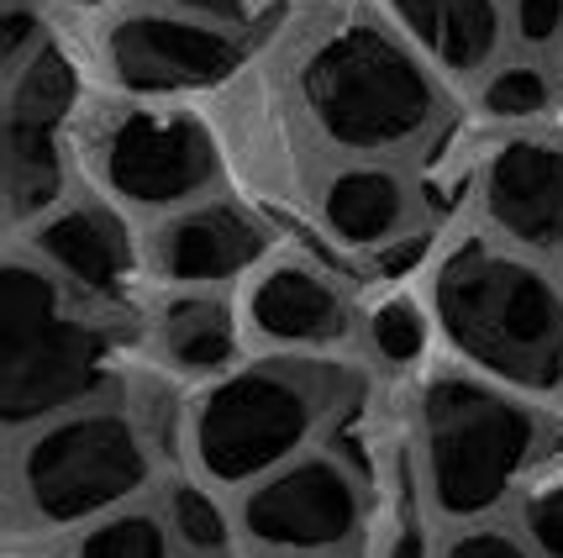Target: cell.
Instances as JSON below:
<instances>
[{"mask_svg":"<svg viewBox=\"0 0 563 558\" xmlns=\"http://www.w3.org/2000/svg\"><path fill=\"white\" fill-rule=\"evenodd\" d=\"M111 374V353L90 321L64 300L48 264H5V369L0 416L5 427H32L85 406Z\"/></svg>","mask_w":563,"mask_h":558,"instance_id":"277c9868","label":"cell"},{"mask_svg":"<svg viewBox=\"0 0 563 558\" xmlns=\"http://www.w3.org/2000/svg\"><path fill=\"white\" fill-rule=\"evenodd\" d=\"M96 164L106 190L126 206L169 211L217 185V138L179 111H126L100 132Z\"/></svg>","mask_w":563,"mask_h":558,"instance_id":"52a82bcc","label":"cell"},{"mask_svg":"<svg viewBox=\"0 0 563 558\" xmlns=\"http://www.w3.org/2000/svg\"><path fill=\"white\" fill-rule=\"evenodd\" d=\"M479 195L500 238L532 248V253L563 248V143L511 138L506 147H495Z\"/></svg>","mask_w":563,"mask_h":558,"instance_id":"8fae6325","label":"cell"},{"mask_svg":"<svg viewBox=\"0 0 563 558\" xmlns=\"http://www.w3.org/2000/svg\"><path fill=\"white\" fill-rule=\"evenodd\" d=\"M32 248L53 274H64L85 295H117L132 280V264H137L126 221L111 206H96V200L58 206L53 217H43Z\"/></svg>","mask_w":563,"mask_h":558,"instance_id":"4fadbf2b","label":"cell"},{"mask_svg":"<svg viewBox=\"0 0 563 558\" xmlns=\"http://www.w3.org/2000/svg\"><path fill=\"white\" fill-rule=\"evenodd\" d=\"M279 558H327V554H279Z\"/></svg>","mask_w":563,"mask_h":558,"instance_id":"83f0119b","label":"cell"},{"mask_svg":"<svg viewBox=\"0 0 563 558\" xmlns=\"http://www.w3.org/2000/svg\"><path fill=\"white\" fill-rule=\"evenodd\" d=\"M43 48H48L43 17H37L32 6H22V0H11V6H5V74H22Z\"/></svg>","mask_w":563,"mask_h":558,"instance_id":"603a6c76","label":"cell"},{"mask_svg":"<svg viewBox=\"0 0 563 558\" xmlns=\"http://www.w3.org/2000/svg\"><path fill=\"white\" fill-rule=\"evenodd\" d=\"M542 416L506 385L474 374H438L421 395V459L432 506L448 522L495 511L521 469L538 459Z\"/></svg>","mask_w":563,"mask_h":558,"instance_id":"3957f363","label":"cell"},{"mask_svg":"<svg viewBox=\"0 0 563 558\" xmlns=\"http://www.w3.org/2000/svg\"><path fill=\"white\" fill-rule=\"evenodd\" d=\"M74 96H79V74L53 43L22 74H11V100H5V206H11V221L43 217L64 195L58 132L69 122Z\"/></svg>","mask_w":563,"mask_h":558,"instance_id":"9c48e42d","label":"cell"},{"mask_svg":"<svg viewBox=\"0 0 563 558\" xmlns=\"http://www.w3.org/2000/svg\"><path fill=\"white\" fill-rule=\"evenodd\" d=\"M321 217L332 227V238L347 248H390L395 232L411 217V195L400 185V174L379 164H353L332 174L321 195Z\"/></svg>","mask_w":563,"mask_h":558,"instance_id":"2e32d148","label":"cell"},{"mask_svg":"<svg viewBox=\"0 0 563 558\" xmlns=\"http://www.w3.org/2000/svg\"><path fill=\"white\" fill-rule=\"evenodd\" d=\"M169 6L196 11V17H221V22H227V17H238V11H243L247 0H169Z\"/></svg>","mask_w":563,"mask_h":558,"instance_id":"484cf974","label":"cell"},{"mask_svg":"<svg viewBox=\"0 0 563 558\" xmlns=\"http://www.w3.org/2000/svg\"><path fill=\"white\" fill-rule=\"evenodd\" d=\"M111 74L132 90H200L221 85L238 69V37L196 17H169V11H137L122 17L106 37Z\"/></svg>","mask_w":563,"mask_h":558,"instance_id":"30bf717a","label":"cell"},{"mask_svg":"<svg viewBox=\"0 0 563 558\" xmlns=\"http://www.w3.org/2000/svg\"><path fill=\"white\" fill-rule=\"evenodd\" d=\"M364 522V490L343 459H290L253 480L243 501V533L274 554H327L343 548Z\"/></svg>","mask_w":563,"mask_h":558,"instance_id":"ba28073f","label":"cell"},{"mask_svg":"<svg viewBox=\"0 0 563 558\" xmlns=\"http://www.w3.org/2000/svg\"><path fill=\"white\" fill-rule=\"evenodd\" d=\"M247 327L279 348H327L347 338L343 295L306 264H274L247 291Z\"/></svg>","mask_w":563,"mask_h":558,"instance_id":"5bb4252c","label":"cell"},{"mask_svg":"<svg viewBox=\"0 0 563 558\" xmlns=\"http://www.w3.org/2000/svg\"><path fill=\"white\" fill-rule=\"evenodd\" d=\"M74 558H169V533L147 511H122L79 537Z\"/></svg>","mask_w":563,"mask_h":558,"instance_id":"ac0fdd59","label":"cell"},{"mask_svg":"<svg viewBox=\"0 0 563 558\" xmlns=\"http://www.w3.org/2000/svg\"><path fill=\"white\" fill-rule=\"evenodd\" d=\"M521 527L542 558H563V469L521 501Z\"/></svg>","mask_w":563,"mask_h":558,"instance_id":"7402d4cb","label":"cell"},{"mask_svg":"<svg viewBox=\"0 0 563 558\" xmlns=\"http://www.w3.org/2000/svg\"><path fill=\"white\" fill-rule=\"evenodd\" d=\"M169 533L179 548H190V554H200V558H221L227 543H232L227 511H221L200 485H174L169 490Z\"/></svg>","mask_w":563,"mask_h":558,"instance_id":"d6986e66","label":"cell"},{"mask_svg":"<svg viewBox=\"0 0 563 558\" xmlns=\"http://www.w3.org/2000/svg\"><path fill=\"white\" fill-rule=\"evenodd\" d=\"M158 348L174 369L185 374H221L238 353V327L232 311L211 295H179L158 316Z\"/></svg>","mask_w":563,"mask_h":558,"instance_id":"e0dca14e","label":"cell"},{"mask_svg":"<svg viewBox=\"0 0 563 558\" xmlns=\"http://www.w3.org/2000/svg\"><path fill=\"white\" fill-rule=\"evenodd\" d=\"M269 248V232L258 221L238 211V206H190L158 232L153 243V264L169 285H217V280H238L253 269Z\"/></svg>","mask_w":563,"mask_h":558,"instance_id":"7c38bea8","label":"cell"},{"mask_svg":"<svg viewBox=\"0 0 563 558\" xmlns=\"http://www.w3.org/2000/svg\"><path fill=\"white\" fill-rule=\"evenodd\" d=\"M559 69H563V48H559Z\"/></svg>","mask_w":563,"mask_h":558,"instance_id":"f546056e","label":"cell"},{"mask_svg":"<svg viewBox=\"0 0 563 558\" xmlns=\"http://www.w3.org/2000/svg\"><path fill=\"white\" fill-rule=\"evenodd\" d=\"M300 100L338 147L390 153L427 138L442 117L438 79L379 26H343L300 69Z\"/></svg>","mask_w":563,"mask_h":558,"instance_id":"7a4b0ae2","label":"cell"},{"mask_svg":"<svg viewBox=\"0 0 563 558\" xmlns=\"http://www.w3.org/2000/svg\"><path fill=\"white\" fill-rule=\"evenodd\" d=\"M548 100H553V85L532 64H506L479 90V106H485V117H495V122H532V117L548 111Z\"/></svg>","mask_w":563,"mask_h":558,"instance_id":"ffe728a7","label":"cell"},{"mask_svg":"<svg viewBox=\"0 0 563 558\" xmlns=\"http://www.w3.org/2000/svg\"><path fill=\"white\" fill-rule=\"evenodd\" d=\"M511 22L527 48L563 43V0H511Z\"/></svg>","mask_w":563,"mask_h":558,"instance_id":"d4e9b609","label":"cell"},{"mask_svg":"<svg viewBox=\"0 0 563 558\" xmlns=\"http://www.w3.org/2000/svg\"><path fill=\"white\" fill-rule=\"evenodd\" d=\"M332 380L321 364H247L221 374L200 395L190 422L196 463L217 485H247L264 480L279 463L300 459L311 442L321 412H327Z\"/></svg>","mask_w":563,"mask_h":558,"instance_id":"5b68a950","label":"cell"},{"mask_svg":"<svg viewBox=\"0 0 563 558\" xmlns=\"http://www.w3.org/2000/svg\"><path fill=\"white\" fill-rule=\"evenodd\" d=\"M368 338L379 348V359L385 364H411L421 359V342H427V321L411 300H385L374 321H368Z\"/></svg>","mask_w":563,"mask_h":558,"instance_id":"44dd1931","label":"cell"},{"mask_svg":"<svg viewBox=\"0 0 563 558\" xmlns=\"http://www.w3.org/2000/svg\"><path fill=\"white\" fill-rule=\"evenodd\" d=\"M442 558H542V554L532 543L500 533V527H468V533H459L442 548Z\"/></svg>","mask_w":563,"mask_h":558,"instance_id":"cb8c5ba5","label":"cell"},{"mask_svg":"<svg viewBox=\"0 0 563 558\" xmlns=\"http://www.w3.org/2000/svg\"><path fill=\"white\" fill-rule=\"evenodd\" d=\"M143 433L122 412H64L43 422L16 453V485L43 527L96 522L147 485Z\"/></svg>","mask_w":563,"mask_h":558,"instance_id":"8992f818","label":"cell"},{"mask_svg":"<svg viewBox=\"0 0 563 558\" xmlns=\"http://www.w3.org/2000/svg\"><path fill=\"white\" fill-rule=\"evenodd\" d=\"M11 558H43V554H11Z\"/></svg>","mask_w":563,"mask_h":558,"instance_id":"f1b7e54d","label":"cell"},{"mask_svg":"<svg viewBox=\"0 0 563 558\" xmlns=\"http://www.w3.org/2000/svg\"><path fill=\"white\" fill-rule=\"evenodd\" d=\"M432 316L453 353L511 390L563 385V291L538 264L490 243H459L432 274Z\"/></svg>","mask_w":563,"mask_h":558,"instance_id":"6da1fadb","label":"cell"},{"mask_svg":"<svg viewBox=\"0 0 563 558\" xmlns=\"http://www.w3.org/2000/svg\"><path fill=\"white\" fill-rule=\"evenodd\" d=\"M390 558H427V548H421V533H395V548H390Z\"/></svg>","mask_w":563,"mask_h":558,"instance_id":"4316f807","label":"cell"},{"mask_svg":"<svg viewBox=\"0 0 563 558\" xmlns=\"http://www.w3.org/2000/svg\"><path fill=\"white\" fill-rule=\"evenodd\" d=\"M390 17L448 74H479L506 37L500 0H390Z\"/></svg>","mask_w":563,"mask_h":558,"instance_id":"9a60e30c","label":"cell"}]
</instances>
